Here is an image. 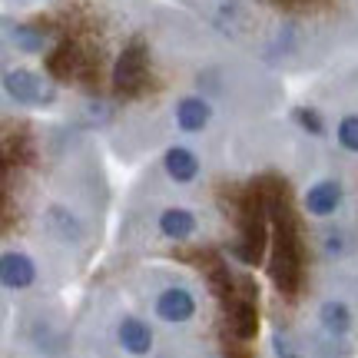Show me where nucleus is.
Masks as SVG:
<instances>
[{
    "mask_svg": "<svg viewBox=\"0 0 358 358\" xmlns=\"http://www.w3.org/2000/svg\"><path fill=\"white\" fill-rule=\"evenodd\" d=\"M229 43L268 66H302L358 24V0H189Z\"/></svg>",
    "mask_w": 358,
    "mask_h": 358,
    "instance_id": "nucleus-1",
    "label": "nucleus"
},
{
    "mask_svg": "<svg viewBox=\"0 0 358 358\" xmlns=\"http://www.w3.org/2000/svg\"><path fill=\"white\" fill-rule=\"evenodd\" d=\"M156 80V50H153V37L136 27L129 30L123 47L116 50L113 66H110V77H106V103L113 106V113L120 110V103L129 100H143Z\"/></svg>",
    "mask_w": 358,
    "mask_h": 358,
    "instance_id": "nucleus-2",
    "label": "nucleus"
},
{
    "mask_svg": "<svg viewBox=\"0 0 358 358\" xmlns=\"http://www.w3.org/2000/svg\"><path fill=\"white\" fill-rule=\"evenodd\" d=\"M268 275L275 282V289L292 295L299 289V275H302V245H299V232L295 226L275 222V239H272V259H268Z\"/></svg>",
    "mask_w": 358,
    "mask_h": 358,
    "instance_id": "nucleus-3",
    "label": "nucleus"
},
{
    "mask_svg": "<svg viewBox=\"0 0 358 358\" xmlns=\"http://www.w3.org/2000/svg\"><path fill=\"white\" fill-rule=\"evenodd\" d=\"M3 96L17 106H27V110H47L57 103V93L50 83L24 64L3 66Z\"/></svg>",
    "mask_w": 358,
    "mask_h": 358,
    "instance_id": "nucleus-4",
    "label": "nucleus"
},
{
    "mask_svg": "<svg viewBox=\"0 0 358 358\" xmlns=\"http://www.w3.org/2000/svg\"><path fill=\"white\" fill-rule=\"evenodd\" d=\"M216 120V100L206 93H182V100L173 106V123L182 133H203Z\"/></svg>",
    "mask_w": 358,
    "mask_h": 358,
    "instance_id": "nucleus-5",
    "label": "nucleus"
},
{
    "mask_svg": "<svg viewBox=\"0 0 358 358\" xmlns=\"http://www.w3.org/2000/svg\"><path fill=\"white\" fill-rule=\"evenodd\" d=\"M342 199H345V186H342L335 176H329V179H319V182L308 186L306 196H302V206H306L308 216L325 219L342 206Z\"/></svg>",
    "mask_w": 358,
    "mask_h": 358,
    "instance_id": "nucleus-6",
    "label": "nucleus"
},
{
    "mask_svg": "<svg viewBox=\"0 0 358 358\" xmlns=\"http://www.w3.org/2000/svg\"><path fill=\"white\" fill-rule=\"evenodd\" d=\"M0 282H3V289H10V292L30 289V285L37 282V266H34V259L27 256V252L7 249V252L0 256Z\"/></svg>",
    "mask_w": 358,
    "mask_h": 358,
    "instance_id": "nucleus-7",
    "label": "nucleus"
},
{
    "mask_svg": "<svg viewBox=\"0 0 358 358\" xmlns=\"http://www.w3.org/2000/svg\"><path fill=\"white\" fill-rule=\"evenodd\" d=\"M156 315L163 322H189L196 315V299H192L189 289H182V285H169L163 292L156 295Z\"/></svg>",
    "mask_w": 358,
    "mask_h": 358,
    "instance_id": "nucleus-8",
    "label": "nucleus"
},
{
    "mask_svg": "<svg viewBox=\"0 0 358 358\" xmlns=\"http://www.w3.org/2000/svg\"><path fill=\"white\" fill-rule=\"evenodd\" d=\"M163 169H166V176L179 186H189L192 179L199 176V169H203V159L196 156L192 146H182V143H173L166 153H163Z\"/></svg>",
    "mask_w": 358,
    "mask_h": 358,
    "instance_id": "nucleus-9",
    "label": "nucleus"
},
{
    "mask_svg": "<svg viewBox=\"0 0 358 358\" xmlns=\"http://www.w3.org/2000/svg\"><path fill=\"white\" fill-rule=\"evenodd\" d=\"M116 342L123 345V352L143 358L153 352V329L143 319H136V315H127L120 322V329H116Z\"/></svg>",
    "mask_w": 358,
    "mask_h": 358,
    "instance_id": "nucleus-10",
    "label": "nucleus"
},
{
    "mask_svg": "<svg viewBox=\"0 0 358 358\" xmlns=\"http://www.w3.org/2000/svg\"><path fill=\"white\" fill-rule=\"evenodd\" d=\"M159 232L166 239H173V243H182V239H189L192 232H196V216H192L189 209H182V206L163 209L159 213Z\"/></svg>",
    "mask_w": 358,
    "mask_h": 358,
    "instance_id": "nucleus-11",
    "label": "nucleus"
},
{
    "mask_svg": "<svg viewBox=\"0 0 358 358\" xmlns=\"http://www.w3.org/2000/svg\"><path fill=\"white\" fill-rule=\"evenodd\" d=\"M319 322L332 338H342V335H348V329H352V308H348L342 299H325L319 306Z\"/></svg>",
    "mask_w": 358,
    "mask_h": 358,
    "instance_id": "nucleus-12",
    "label": "nucleus"
},
{
    "mask_svg": "<svg viewBox=\"0 0 358 358\" xmlns=\"http://www.w3.org/2000/svg\"><path fill=\"white\" fill-rule=\"evenodd\" d=\"M43 222H47V229H50L57 239H64V243H80V239H83V229H80L77 216H73L66 206L53 203L50 209L43 213Z\"/></svg>",
    "mask_w": 358,
    "mask_h": 358,
    "instance_id": "nucleus-13",
    "label": "nucleus"
},
{
    "mask_svg": "<svg viewBox=\"0 0 358 358\" xmlns=\"http://www.w3.org/2000/svg\"><path fill=\"white\" fill-rule=\"evenodd\" d=\"M229 325H232V332H236V338H243V342H249V338L256 335L259 315H256V302H252L249 295L232 302V308H229Z\"/></svg>",
    "mask_w": 358,
    "mask_h": 358,
    "instance_id": "nucleus-14",
    "label": "nucleus"
},
{
    "mask_svg": "<svg viewBox=\"0 0 358 358\" xmlns=\"http://www.w3.org/2000/svg\"><path fill=\"white\" fill-rule=\"evenodd\" d=\"M292 123L302 133H308V136H325V116H322V110H315V106H308V103H302V106H295L292 110Z\"/></svg>",
    "mask_w": 358,
    "mask_h": 358,
    "instance_id": "nucleus-15",
    "label": "nucleus"
},
{
    "mask_svg": "<svg viewBox=\"0 0 358 358\" xmlns=\"http://www.w3.org/2000/svg\"><path fill=\"white\" fill-rule=\"evenodd\" d=\"M335 143L345 150V153L358 156V113H342L335 123Z\"/></svg>",
    "mask_w": 358,
    "mask_h": 358,
    "instance_id": "nucleus-16",
    "label": "nucleus"
},
{
    "mask_svg": "<svg viewBox=\"0 0 358 358\" xmlns=\"http://www.w3.org/2000/svg\"><path fill=\"white\" fill-rule=\"evenodd\" d=\"M348 236H345V229H342V226H329V229L322 232V252H325V256H345L348 252Z\"/></svg>",
    "mask_w": 358,
    "mask_h": 358,
    "instance_id": "nucleus-17",
    "label": "nucleus"
},
{
    "mask_svg": "<svg viewBox=\"0 0 358 358\" xmlns=\"http://www.w3.org/2000/svg\"><path fill=\"white\" fill-rule=\"evenodd\" d=\"M272 348H275V355L279 358H302V352L295 348V342L289 338V335H272Z\"/></svg>",
    "mask_w": 358,
    "mask_h": 358,
    "instance_id": "nucleus-18",
    "label": "nucleus"
}]
</instances>
